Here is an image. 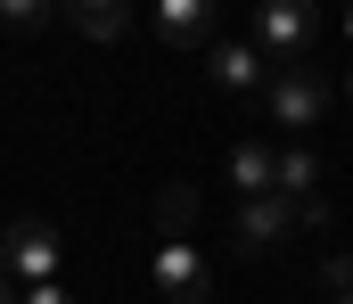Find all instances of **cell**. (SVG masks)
I'll return each instance as SVG.
<instances>
[{
    "label": "cell",
    "instance_id": "1",
    "mask_svg": "<svg viewBox=\"0 0 353 304\" xmlns=\"http://www.w3.org/2000/svg\"><path fill=\"white\" fill-rule=\"evenodd\" d=\"M58 263H66V239H58V222L25 214V222H8V230H0V272H8L17 288H41V280H58Z\"/></svg>",
    "mask_w": 353,
    "mask_h": 304
},
{
    "label": "cell",
    "instance_id": "2",
    "mask_svg": "<svg viewBox=\"0 0 353 304\" xmlns=\"http://www.w3.org/2000/svg\"><path fill=\"white\" fill-rule=\"evenodd\" d=\"M148 272H157V296L165 304H214V255H205V247H189V239H157V263H148Z\"/></svg>",
    "mask_w": 353,
    "mask_h": 304
},
{
    "label": "cell",
    "instance_id": "3",
    "mask_svg": "<svg viewBox=\"0 0 353 304\" xmlns=\"http://www.w3.org/2000/svg\"><path fill=\"white\" fill-rule=\"evenodd\" d=\"M312 33H321V8L312 0H263L255 8V50L263 58H304Z\"/></svg>",
    "mask_w": 353,
    "mask_h": 304
},
{
    "label": "cell",
    "instance_id": "4",
    "mask_svg": "<svg viewBox=\"0 0 353 304\" xmlns=\"http://www.w3.org/2000/svg\"><path fill=\"white\" fill-rule=\"evenodd\" d=\"M263 107H271V123L312 132V123L329 115V83H321L312 66H279V74H271V91H263Z\"/></svg>",
    "mask_w": 353,
    "mask_h": 304
},
{
    "label": "cell",
    "instance_id": "5",
    "mask_svg": "<svg viewBox=\"0 0 353 304\" xmlns=\"http://www.w3.org/2000/svg\"><path fill=\"white\" fill-rule=\"evenodd\" d=\"M304 230V205L279 198V190H263V198H239V222H230V239L247 247V255H263V247H279V239H296Z\"/></svg>",
    "mask_w": 353,
    "mask_h": 304
},
{
    "label": "cell",
    "instance_id": "6",
    "mask_svg": "<svg viewBox=\"0 0 353 304\" xmlns=\"http://www.w3.org/2000/svg\"><path fill=\"white\" fill-rule=\"evenodd\" d=\"M205 66H214V91H230V99H263L271 91V58L255 41H214Z\"/></svg>",
    "mask_w": 353,
    "mask_h": 304
},
{
    "label": "cell",
    "instance_id": "7",
    "mask_svg": "<svg viewBox=\"0 0 353 304\" xmlns=\"http://www.w3.org/2000/svg\"><path fill=\"white\" fill-rule=\"evenodd\" d=\"M214 0H157V41L165 50H214L222 33H214Z\"/></svg>",
    "mask_w": 353,
    "mask_h": 304
},
{
    "label": "cell",
    "instance_id": "8",
    "mask_svg": "<svg viewBox=\"0 0 353 304\" xmlns=\"http://www.w3.org/2000/svg\"><path fill=\"white\" fill-rule=\"evenodd\" d=\"M66 25L90 41H123L132 33V0H66Z\"/></svg>",
    "mask_w": 353,
    "mask_h": 304
},
{
    "label": "cell",
    "instance_id": "9",
    "mask_svg": "<svg viewBox=\"0 0 353 304\" xmlns=\"http://www.w3.org/2000/svg\"><path fill=\"white\" fill-rule=\"evenodd\" d=\"M230 190H239V198H263V190H279V156H271L263 140H239V148H230Z\"/></svg>",
    "mask_w": 353,
    "mask_h": 304
},
{
    "label": "cell",
    "instance_id": "10",
    "mask_svg": "<svg viewBox=\"0 0 353 304\" xmlns=\"http://www.w3.org/2000/svg\"><path fill=\"white\" fill-rule=\"evenodd\" d=\"M279 198H296V205L321 198V156H312V148H288V156H279Z\"/></svg>",
    "mask_w": 353,
    "mask_h": 304
},
{
    "label": "cell",
    "instance_id": "11",
    "mask_svg": "<svg viewBox=\"0 0 353 304\" xmlns=\"http://www.w3.org/2000/svg\"><path fill=\"white\" fill-rule=\"evenodd\" d=\"M66 17V0H0V25L8 33H41V25H58Z\"/></svg>",
    "mask_w": 353,
    "mask_h": 304
},
{
    "label": "cell",
    "instance_id": "12",
    "mask_svg": "<svg viewBox=\"0 0 353 304\" xmlns=\"http://www.w3.org/2000/svg\"><path fill=\"white\" fill-rule=\"evenodd\" d=\"M17 304H74L66 280H41V288H17Z\"/></svg>",
    "mask_w": 353,
    "mask_h": 304
},
{
    "label": "cell",
    "instance_id": "13",
    "mask_svg": "<svg viewBox=\"0 0 353 304\" xmlns=\"http://www.w3.org/2000/svg\"><path fill=\"white\" fill-rule=\"evenodd\" d=\"M0 304H17V280H8V272H0Z\"/></svg>",
    "mask_w": 353,
    "mask_h": 304
},
{
    "label": "cell",
    "instance_id": "14",
    "mask_svg": "<svg viewBox=\"0 0 353 304\" xmlns=\"http://www.w3.org/2000/svg\"><path fill=\"white\" fill-rule=\"evenodd\" d=\"M329 304H353V288H329Z\"/></svg>",
    "mask_w": 353,
    "mask_h": 304
},
{
    "label": "cell",
    "instance_id": "15",
    "mask_svg": "<svg viewBox=\"0 0 353 304\" xmlns=\"http://www.w3.org/2000/svg\"><path fill=\"white\" fill-rule=\"evenodd\" d=\"M345 41H353V17H345Z\"/></svg>",
    "mask_w": 353,
    "mask_h": 304
}]
</instances>
